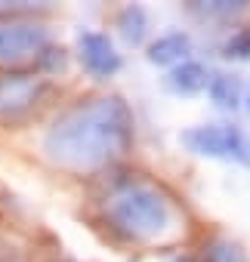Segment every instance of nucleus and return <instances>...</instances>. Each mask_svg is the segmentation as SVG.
<instances>
[{
  "label": "nucleus",
  "mask_w": 250,
  "mask_h": 262,
  "mask_svg": "<svg viewBox=\"0 0 250 262\" xmlns=\"http://www.w3.org/2000/svg\"><path fill=\"white\" fill-rule=\"evenodd\" d=\"M189 53H192V37L185 31H170V34H161L149 47V62L161 68H176L189 62Z\"/></svg>",
  "instance_id": "7"
},
{
  "label": "nucleus",
  "mask_w": 250,
  "mask_h": 262,
  "mask_svg": "<svg viewBox=\"0 0 250 262\" xmlns=\"http://www.w3.org/2000/svg\"><path fill=\"white\" fill-rule=\"evenodd\" d=\"M117 31L127 47H142L149 37V13L139 4H130L117 13Z\"/></svg>",
  "instance_id": "10"
},
{
  "label": "nucleus",
  "mask_w": 250,
  "mask_h": 262,
  "mask_svg": "<svg viewBox=\"0 0 250 262\" xmlns=\"http://www.w3.org/2000/svg\"><path fill=\"white\" fill-rule=\"evenodd\" d=\"M47 93V83L34 74H7L0 77V114L4 117H19L31 111L40 96Z\"/></svg>",
  "instance_id": "6"
},
{
  "label": "nucleus",
  "mask_w": 250,
  "mask_h": 262,
  "mask_svg": "<svg viewBox=\"0 0 250 262\" xmlns=\"http://www.w3.org/2000/svg\"><path fill=\"white\" fill-rule=\"evenodd\" d=\"M207 262H250V256L244 253L241 244H235L228 237H219L207 247Z\"/></svg>",
  "instance_id": "12"
},
{
  "label": "nucleus",
  "mask_w": 250,
  "mask_h": 262,
  "mask_svg": "<svg viewBox=\"0 0 250 262\" xmlns=\"http://www.w3.org/2000/svg\"><path fill=\"white\" fill-rule=\"evenodd\" d=\"M179 142L198 158L232 161V164L250 167V139L235 123H201V126H192V129H185V133L179 136Z\"/></svg>",
  "instance_id": "3"
},
{
  "label": "nucleus",
  "mask_w": 250,
  "mask_h": 262,
  "mask_svg": "<svg viewBox=\"0 0 250 262\" xmlns=\"http://www.w3.org/2000/svg\"><path fill=\"white\" fill-rule=\"evenodd\" d=\"M222 56L232 62H247L250 59V28H238L228 34V40L222 43Z\"/></svg>",
  "instance_id": "13"
},
{
  "label": "nucleus",
  "mask_w": 250,
  "mask_h": 262,
  "mask_svg": "<svg viewBox=\"0 0 250 262\" xmlns=\"http://www.w3.org/2000/svg\"><path fill=\"white\" fill-rule=\"evenodd\" d=\"M105 216L130 241H155L173 228V204L161 188L142 179H127L114 185L105 198Z\"/></svg>",
  "instance_id": "2"
},
{
  "label": "nucleus",
  "mask_w": 250,
  "mask_h": 262,
  "mask_svg": "<svg viewBox=\"0 0 250 262\" xmlns=\"http://www.w3.org/2000/svg\"><path fill=\"white\" fill-rule=\"evenodd\" d=\"M207 96L216 108L222 111H235L241 108L244 102V83L238 74H228V71H219V74H210V83H207Z\"/></svg>",
  "instance_id": "9"
},
{
  "label": "nucleus",
  "mask_w": 250,
  "mask_h": 262,
  "mask_svg": "<svg viewBox=\"0 0 250 262\" xmlns=\"http://www.w3.org/2000/svg\"><path fill=\"white\" fill-rule=\"evenodd\" d=\"M50 47V31L40 22L0 19V65H22L40 59Z\"/></svg>",
  "instance_id": "4"
},
{
  "label": "nucleus",
  "mask_w": 250,
  "mask_h": 262,
  "mask_svg": "<svg viewBox=\"0 0 250 262\" xmlns=\"http://www.w3.org/2000/svg\"><path fill=\"white\" fill-rule=\"evenodd\" d=\"M244 102H247V111H250V93H247V99H244Z\"/></svg>",
  "instance_id": "14"
},
{
  "label": "nucleus",
  "mask_w": 250,
  "mask_h": 262,
  "mask_svg": "<svg viewBox=\"0 0 250 262\" xmlns=\"http://www.w3.org/2000/svg\"><path fill=\"white\" fill-rule=\"evenodd\" d=\"M77 59L84 65L87 74L105 80V77H114L120 71V53L114 50L111 37L102 34V31H80L77 34Z\"/></svg>",
  "instance_id": "5"
},
{
  "label": "nucleus",
  "mask_w": 250,
  "mask_h": 262,
  "mask_svg": "<svg viewBox=\"0 0 250 262\" xmlns=\"http://www.w3.org/2000/svg\"><path fill=\"white\" fill-rule=\"evenodd\" d=\"M207 83H210V71L201 62H192V59L170 68L167 77H164V86L173 96H198V93L207 90Z\"/></svg>",
  "instance_id": "8"
},
{
  "label": "nucleus",
  "mask_w": 250,
  "mask_h": 262,
  "mask_svg": "<svg viewBox=\"0 0 250 262\" xmlns=\"http://www.w3.org/2000/svg\"><path fill=\"white\" fill-rule=\"evenodd\" d=\"M133 126V111L120 96L87 99L53 120L44 136V151L65 170L93 173L130 151Z\"/></svg>",
  "instance_id": "1"
},
{
  "label": "nucleus",
  "mask_w": 250,
  "mask_h": 262,
  "mask_svg": "<svg viewBox=\"0 0 250 262\" xmlns=\"http://www.w3.org/2000/svg\"><path fill=\"white\" fill-rule=\"evenodd\" d=\"M192 16H201V19H235L241 13H247V4L244 0H213V4H192L189 7Z\"/></svg>",
  "instance_id": "11"
}]
</instances>
